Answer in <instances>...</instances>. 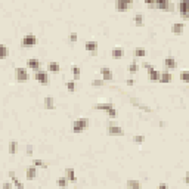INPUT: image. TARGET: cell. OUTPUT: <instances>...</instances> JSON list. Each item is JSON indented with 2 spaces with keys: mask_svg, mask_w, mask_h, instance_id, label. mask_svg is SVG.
<instances>
[{
  "mask_svg": "<svg viewBox=\"0 0 189 189\" xmlns=\"http://www.w3.org/2000/svg\"><path fill=\"white\" fill-rule=\"evenodd\" d=\"M160 81L161 83H170L172 81V74L170 72H163L160 75Z\"/></svg>",
  "mask_w": 189,
  "mask_h": 189,
  "instance_id": "18",
  "label": "cell"
},
{
  "mask_svg": "<svg viewBox=\"0 0 189 189\" xmlns=\"http://www.w3.org/2000/svg\"><path fill=\"white\" fill-rule=\"evenodd\" d=\"M34 78L40 84H43V86H47V84H49V77H47V74L43 72V71H40V69L34 74Z\"/></svg>",
  "mask_w": 189,
  "mask_h": 189,
  "instance_id": "3",
  "label": "cell"
},
{
  "mask_svg": "<svg viewBox=\"0 0 189 189\" xmlns=\"http://www.w3.org/2000/svg\"><path fill=\"white\" fill-rule=\"evenodd\" d=\"M33 154V148L31 146H27V155H31Z\"/></svg>",
  "mask_w": 189,
  "mask_h": 189,
  "instance_id": "37",
  "label": "cell"
},
{
  "mask_svg": "<svg viewBox=\"0 0 189 189\" xmlns=\"http://www.w3.org/2000/svg\"><path fill=\"white\" fill-rule=\"evenodd\" d=\"M148 77H149V80H160V72L158 71H155L154 68H148Z\"/></svg>",
  "mask_w": 189,
  "mask_h": 189,
  "instance_id": "14",
  "label": "cell"
},
{
  "mask_svg": "<svg viewBox=\"0 0 189 189\" xmlns=\"http://www.w3.org/2000/svg\"><path fill=\"white\" fill-rule=\"evenodd\" d=\"M87 124H89L87 118H78V120H75L74 124H72V132L74 133H81L83 130H86Z\"/></svg>",
  "mask_w": 189,
  "mask_h": 189,
  "instance_id": "1",
  "label": "cell"
},
{
  "mask_svg": "<svg viewBox=\"0 0 189 189\" xmlns=\"http://www.w3.org/2000/svg\"><path fill=\"white\" fill-rule=\"evenodd\" d=\"M154 8L161 9V11H169L170 9V3H169V0H155Z\"/></svg>",
  "mask_w": 189,
  "mask_h": 189,
  "instance_id": "7",
  "label": "cell"
},
{
  "mask_svg": "<svg viewBox=\"0 0 189 189\" xmlns=\"http://www.w3.org/2000/svg\"><path fill=\"white\" fill-rule=\"evenodd\" d=\"M108 115H109V117H115V115H117V111H115V108H111V109L108 111Z\"/></svg>",
  "mask_w": 189,
  "mask_h": 189,
  "instance_id": "35",
  "label": "cell"
},
{
  "mask_svg": "<svg viewBox=\"0 0 189 189\" xmlns=\"http://www.w3.org/2000/svg\"><path fill=\"white\" fill-rule=\"evenodd\" d=\"M35 43H37V38H35V35H33V34L25 35V37L22 38V41H21V44L25 46V47H28V46H34Z\"/></svg>",
  "mask_w": 189,
  "mask_h": 189,
  "instance_id": "4",
  "label": "cell"
},
{
  "mask_svg": "<svg viewBox=\"0 0 189 189\" xmlns=\"http://www.w3.org/2000/svg\"><path fill=\"white\" fill-rule=\"evenodd\" d=\"M65 177L71 180V182H75V172L72 170V169H67L65 170Z\"/></svg>",
  "mask_w": 189,
  "mask_h": 189,
  "instance_id": "19",
  "label": "cell"
},
{
  "mask_svg": "<svg viewBox=\"0 0 189 189\" xmlns=\"http://www.w3.org/2000/svg\"><path fill=\"white\" fill-rule=\"evenodd\" d=\"M164 67H166L167 69L176 68V59H174L173 56H169V58H166V59H164Z\"/></svg>",
  "mask_w": 189,
  "mask_h": 189,
  "instance_id": "10",
  "label": "cell"
},
{
  "mask_svg": "<svg viewBox=\"0 0 189 189\" xmlns=\"http://www.w3.org/2000/svg\"><path fill=\"white\" fill-rule=\"evenodd\" d=\"M33 166L41 167V169H46V167H47V164H46L44 161H41V160H34V161H33Z\"/></svg>",
  "mask_w": 189,
  "mask_h": 189,
  "instance_id": "24",
  "label": "cell"
},
{
  "mask_svg": "<svg viewBox=\"0 0 189 189\" xmlns=\"http://www.w3.org/2000/svg\"><path fill=\"white\" fill-rule=\"evenodd\" d=\"M111 55H112L114 59H118V58H121V56L124 55V50H123L121 47H114L112 52H111Z\"/></svg>",
  "mask_w": 189,
  "mask_h": 189,
  "instance_id": "17",
  "label": "cell"
},
{
  "mask_svg": "<svg viewBox=\"0 0 189 189\" xmlns=\"http://www.w3.org/2000/svg\"><path fill=\"white\" fill-rule=\"evenodd\" d=\"M11 186H12L11 183H5V185H3V189H8V188H11Z\"/></svg>",
  "mask_w": 189,
  "mask_h": 189,
  "instance_id": "41",
  "label": "cell"
},
{
  "mask_svg": "<svg viewBox=\"0 0 189 189\" xmlns=\"http://www.w3.org/2000/svg\"><path fill=\"white\" fill-rule=\"evenodd\" d=\"M108 133H109L111 136H121L124 132H123V129H121L120 126H117V124H111V126L108 127Z\"/></svg>",
  "mask_w": 189,
  "mask_h": 189,
  "instance_id": "5",
  "label": "cell"
},
{
  "mask_svg": "<svg viewBox=\"0 0 189 189\" xmlns=\"http://www.w3.org/2000/svg\"><path fill=\"white\" fill-rule=\"evenodd\" d=\"M127 186H129V188H140V183H139L138 180H129V182H127Z\"/></svg>",
  "mask_w": 189,
  "mask_h": 189,
  "instance_id": "26",
  "label": "cell"
},
{
  "mask_svg": "<svg viewBox=\"0 0 189 189\" xmlns=\"http://www.w3.org/2000/svg\"><path fill=\"white\" fill-rule=\"evenodd\" d=\"M182 31H183V24H182V22H176V24H173V27H172L173 34H180Z\"/></svg>",
  "mask_w": 189,
  "mask_h": 189,
  "instance_id": "16",
  "label": "cell"
},
{
  "mask_svg": "<svg viewBox=\"0 0 189 189\" xmlns=\"http://www.w3.org/2000/svg\"><path fill=\"white\" fill-rule=\"evenodd\" d=\"M132 6V0H117L115 2V8L118 11H127Z\"/></svg>",
  "mask_w": 189,
  "mask_h": 189,
  "instance_id": "6",
  "label": "cell"
},
{
  "mask_svg": "<svg viewBox=\"0 0 189 189\" xmlns=\"http://www.w3.org/2000/svg\"><path fill=\"white\" fill-rule=\"evenodd\" d=\"M145 55H146L145 49H136V50H135V56H136V58H143Z\"/></svg>",
  "mask_w": 189,
  "mask_h": 189,
  "instance_id": "28",
  "label": "cell"
},
{
  "mask_svg": "<svg viewBox=\"0 0 189 189\" xmlns=\"http://www.w3.org/2000/svg\"><path fill=\"white\" fill-rule=\"evenodd\" d=\"M180 80L185 81V83H189V71H182L180 72Z\"/></svg>",
  "mask_w": 189,
  "mask_h": 189,
  "instance_id": "25",
  "label": "cell"
},
{
  "mask_svg": "<svg viewBox=\"0 0 189 189\" xmlns=\"http://www.w3.org/2000/svg\"><path fill=\"white\" fill-rule=\"evenodd\" d=\"M185 182H186V183L189 185V172L186 173V176H185Z\"/></svg>",
  "mask_w": 189,
  "mask_h": 189,
  "instance_id": "40",
  "label": "cell"
},
{
  "mask_svg": "<svg viewBox=\"0 0 189 189\" xmlns=\"http://www.w3.org/2000/svg\"><path fill=\"white\" fill-rule=\"evenodd\" d=\"M143 140H145V136H140V135H138V136H135V138H133V142H135V143H138V145H140Z\"/></svg>",
  "mask_w": 189,
  "mask_h": 189,
  "instance_id": "29",
  "label": "cell"
},
{
  "mask_svg": "<svg viewBox=\"0 0 189 189\" xmlns=\"http://www.w3.org/2000/svg\"><path fill=\"white\" fill-rule=\"evenodd\" d=\"M67 89H68L69 92H74V90H75V83H74L72 80H69L68 83H67Z\"/></svg>",
  "mask_w": 189,
  "mask_h": 189,
  "instance_id": "31",
  "label": "cell"
},
{
  "mask_svg": "<svg viewBox=\"0 0 189 189\" xmlns=\"http://www.w3.org/2000/svg\"><path fill=\"white\" fill-rule=\"evenodd\" d=\"M179 12H180L182 18L189 19V2H186V0H180V3H179Z\"/></svg>",
  "mask_w": 189,
  "mask_h": 189,
  "instance_id": "2",
  "label": "cell"
},
{
  "mask_svg": "<svg viewBox=\"0 0 189 189\" xmlns=\"http://www.w3.org/2000/svg\"><path fill=\"white\" fill-rule=\"evenodd\" d=\"M86 50L90 52V53H96L98 52V43L96 41H93V40H90V41H87L86 43Z\"/></svg>",
  "mask_w": 189,
  "mask_h": 189,
  "instance_id": "9",
  "label": "cell"
},
{
  "mask_svg": "<svg viewBox=\"0 0 189 189\" xmlns=\"http://www.w3.org/2000/svg\"><path fill=\"white\" fill-rule=\"evenodd\" d=\"M67 180H68L67 177H65V179H59L56 183H58V186H62V188H65V186H67Z\"/></svg>",
  "mask_w": 189,
  "mask_h": 189,
  "instance_id": "32",
  "label": "cell"
},
{
  "mask_svg": "<svg viewBox=\"0 0 189 189\" xmlns=\"http://www.w3.org/2000/svg\"><path fill=\"white\" fill-rule=\"evenodd\" d=\"M9 154H12V155L17 154V142H15V140H12V142L9 143Z\"/></svg>",
  "mask_w": 189,
  "mask_h": 189,
  "instance_id": "23",
  "label": "cell"
},
{
  "mask_svg": "<svg viewBox=\"0 0 189 189\" xmlns=\"http://www.w3.org/2000/svg\"><path fill=\"white\" fill-rule=\"evenodd\" d=\"M44 108H46V109H53V108H55L53 98H44Z\"/></svg>",
  "mask_w": 189,
  "mask_h": 189,
  "instance_id": "20",
  "label": "cell"
},
{
  "mask_svg": "<svg viewBox=\"0 0 189 189\" xmlns=\"http://www.w3.org/2000/svg\"><path fill=\"white\" fill-rule=\"evenodd\" d=\"M103 81H105V80H93V81H92V86L99 87V86H102L103 84Z\"/></svg>",
  "mask_w": 189,
  "mask_h": 189,
  "instance_id": "34",
  "label": "cell"
},
{
  "mask_svg": "<svg viewBox=\"0 0 189 189\" xmlns=\"http://www.w3.org/2000/svg\"><path fill=\"white\" fill-rule=\"evenodd\" d=\"M135 24H136L138 27H142V25H143V15H142V14H138V15L135 17Z\"/></svg>",
  "mask_w": 189,
  "mask_h": 189,
  "instance_id": "22",
  "label": "cell"
},
{
  "mask_svg": "<svg viewBox=\"0 0 189 189\" xmlns=\"http://www.w3.org/2000/svg\"><path fill=\"white\" fill-rule=\"evenodd\" d=\"M49 71H50V72H53V74L59 72V65H58L56 62H50V64H49Z\"/></svg>",
  "mask_w": 189,
  "mask_h": 189,
  "instance_id": "21",
  "label": "cell"
},
{
  "mask_svg": "<svg viewBox=\"0 0 189 189\" xmlns=\"http://www.w3.org/2000/svg\"><path fill=\"white\" fill-rule=\"evenodd\" d=\"M186 2H189V0H186Z\"/></svg>",
  "mask_w": 189,
  "mask_h": 189,
  "instance_id": "44",
  "label": "cell"
},
{
  "mask_svg": "<svg viewBox=\"0 0 189 189\" xmlns=\"http://www.w3.org/2000/svg\"><path fill=\"white\" fill-rule=\"evenodd\" d=\"M111 108H114V105H112L111 102H106V103H98V105H96V109H99V111H106V112H108V111H109Z\"/></svg>",
  "mask_w": 189,
  "mask_h": 189,
  "instance_id": "15",
  "label": "cell"
},
{
  "mask_svg": "<svg viewBox=\"0 0 189 189\" xmlns=\"http://www.w3.org/2000/svg\"><path fill=\"white\" fill-rule=\"evenodd\" d=\"M160 188H169V185H167V183H161Z\"/></svg>",
  "mask_w": 189,
  "mask_h": 189,
  "instance_id": "43",
  "label": "cell"
},
{
  "mask_svg": "<svg viewBox=\"0 0 189 189\" xmlns=\"http://www.w3.org/2000/svg\"><path fill=\"white\" fill-rule=\"evenodd\" d=\"M2 58H6L8 56V47H6V44H2Z\"/></svg>",
  "mask_w": 189,
  "mask_h": 189,
  "instance_id": "33",
  "label": "cell"
},
{
  "mask_svg": "<svg viewBox=\"0 0 189 189\" xmlns=\"http://www.w3.org/2000/svg\"><path fill=\"white\" fill-rule=\"evenodd\" d=\"M9 177H11L12 180H14V179H17V177H15V173H14V172H11V173H9Z\"/></svg>",
  "mask_w": 189,
  "mask_h": 189,
  "instance_id": "39",
  "label": "cell"
},
{
  "mask_svg": "<svg viewBox=\"0 0 189 189\" xmlns=\"http://www.w3.org/2000/svg\"><path fill=\"white\" fill-rule=\"evenodd\" d=\"M101 74H102V78L105 81H109V80H112V72H111V69L109 68H101Z\"/></svg>",
  "mask_w": 189,
  "mask_h": 189,
  "instance_id": "11",
  "label": "cell"
},
{
  "mask_svg": "<svg viewBox=\"0 0 189 189\" xmlns=\"http://www.w3.org/2000/svg\"><path fill=\"white\" fill-rule=\"evenodd\" d=\"M35 176H37V167H35V166L28 167V169H27V179H28V180H33Z\"/></svg>",
  "mask_w": 189,
  "mask_h": 189,
  "instance_id": "13",
  "label": "cell"
},
{
  "mask_svg": "<svg viewBox=\"0 0 189 189\" xmlns=\"http://www.w3.org/2000/svg\"><path fill=\"white\" fill-rule=\"evenodd\" d=\"M138 64H136V62H132V64H130V65H129V71H130V72H132V74H135V72H138Z\"/></svg>",
  "mask_w": 189,
  "mask_h": 189,
  "instance_id": "27",
  "label": "cell"
},
{
  "mask_svg": "<svg viewBox=\"0 0 189 189\" xmlns=\"http://www.w3.org/2000/svg\"><path fill=\"white\" fill-rule=\"evenodd\" d=\"M133 83H135L133 80H127V84H129V86H133Z\"/></svg>",
  "mask_w": 189,
  "mask_h": 189,
  "instance_id": "42",
  "label": "cell"
},
{
  "mask_svg": "<svg viewBox=\"0 0 189 189\" xmlns=\"http://www.w3.org/2000/svg\"><path fill=\"white\" fill-rule=\"evenodd\" d=\"M27 65H28V68H31L33 71H38L40 69V61L38 59H30Z\"/></svg>",
  "mask_w": 189,
  "mask_h": 189,
  "instance_id": "12",
  "label": "cell"
},
{
  "mask_svg": "<svg viewBox=\"0 0 189 189\" xmlns=\"http://www.w3.org/2000/svg\"><path fill=\"white\" fill-rule=\"evenodd\" d=\"M69 41H77V33H71L69 34Z\"/></svg>",
  "mask_w": 189,
  "mask_h": 189,
  "instance_id": "36",
  "label": "cell"
},
{
  "mask_svg": "<svg viewBox=\"0 0 189 189\" xmlns=\"http://www.w3.org/2000/svg\"><path fill=\"white\" fill-rule=\"evenodd\" d=\"M17 80L18 81H25V80H28V72H27V69L25 68H17Z\"/></svg>",
  "mask_w": 189,
  "mask_h": 189,
  "instance_id": "8",
  "label": "cell"
},
{
  "mask_svg": "<svg viewBox=\"0 0 189 189\" xmlns=\"http://www.w3.org/2000/svg\"><path fill=\"white\" fill-rule=\"evenodd\" d=\"M72 74H74V78H80V68L78 67H72Z\"/></svg>",
  "mask_w": 189,
  "mask_h": 189,
  "instance_id": "30",
  "label": "cell"
},
{
  "mask_svg": "<svg viewBox=\"0 0 189 189\" xmlns=\"http://www.w3.org/2000/svg\"><path fill=\"white\" fill-rule=\"evenodd\" d=\"M14 185H15V186H17V188H21V186H22V185H21V183H19V182H18L17 179H14Z\"/></svg>",
  "mask_w": 189,
  "mask_h": 189,
  "instance_id": "38",
  "label": "cell"
}]
</instances>
